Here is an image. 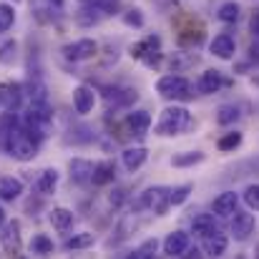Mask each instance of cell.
Returning a JSON list of instances; mask_svg holds the SVG:
<instances>
[{"mask_svg": "<svg viewBox=\"0 0 259 259\" xmlns=\"http://www.w3.org/2000/svg\"><path fill=\"white\" fill-rule=\"evenodd\" d=\"M3 149L15 159V161H30L35 159V151H38V144L33 141V136L23 128V126H13L3 141Z\"/></svg>", "mask_w": 259, "mask_h": 259, "instance_id": "obj_1", "label": "cell"}, {"mask_svg": "<svg viewBox=\"0 0 259 259\" xmlns=\"http://www.w3.org/2000/svg\"><path fill=\"white\" fill-rule=\"evenodd\" d=\"M189 121H191V116L184 106H169L161 111V118L156 123V134L159 136H176L189 126Z\"/></svg>", "mask_w": 259, "mask_h": 259, "instance_id": "obj_2", "label": "cell"}, {"mask_svg": "<svg viewBox=\"0 0 259 259\" xmlns=\"http://www.w3.org/2000/svg\"><path fill=\"white\" fill-rule=\"evenodd\" d=\"M156 91H159V96L174 98V101H186V98H191V83H189L184 76H174V73L159 78Z\"/></svg>", "mask_w": 259, "mask_h": 259, "instance_id": "obj_3", "label": "cell"}, {"mask_svg": "<svg viewBox=\"0 0 259 259\" xmlns=\"http://www.w3.org/2000/svg\"><path fill=\"white\" fill-rule=\"evenodd\" d=\"M141 204L144 206H149L154 214H164L166 209H169V189H164V186H154V189H146L144 191V196H141Z\"/></svg>", "mask_w": 259, "mask_h": 259, "instance_id": "obj_4", "label": "cell"}, {"mask_svg": "<svg viewBox=\"0 0 259 259\" xmlns=\"http://www.w3.org/2000/svg\"><path fill=\"white\" fill-rule=\"evenodd\" d=\"M96 51H98V46H96V40H91V38H81V40H76V43L63 46V56H66L68 61H88V58L96 56Z\"/></svg>", "mask_w": 259, "mask_h": 259, "instance_id": "obj_5", "label": "cell"}, {"mask_svg": "<svg viewBox=\"0 0 259 259\" xmlns=\"http://www.w3.org/2000/svg\"><path fill=\"white\" fill-rule=\"evenodd\" d=\"M254 227H257V222H254V214H249V211H234L232 234H234V239H237V242H244V239H249V234H254Z\"/></svg>", "mask_w": 259, "mask_h": 259, "instance_id": "obj_6", "label": "cell"}, {"mask_svg": "<svg viewBox=\"0 0 259 259\" xmlns=\"http://www.w3.org/2000/svg\"><path fill=\"white\" fill-rule=\"evenodd\" d=\"M23 98V86L20 83H3L0 86V111H15Z\"/></svg>", "mask_w": 259, "mask_h": 259, "instance_id": "obj_7", "label": "cell"}, {"mask_svg": "<svg viewBox=\"0 0 259 259\" xmlns=\"http://www.w3.org/2000/svg\"><path fill=\"white\" fill-rule=\"evenodd\" d=\"M0 244L8 254H15L20 249V224L18 222H8L3 224V232H0Z\"/></svg>", "mask_w": 259, "mask_h": 259, "instance_id": "obj_8", "label": "cell"}, {"mask_svg": "<svg viewBox=\"0 0 259 259\" xmlns=\"http://www.w3.org/2000/svg\"><path fill=\"white\" fill-rule=\"evenodd\" d=\"M227 244H229V239H227V234H222L219 229H214L211 234L204 237V252H206V257L209 259L222 257V254L227 252Z\"/></svg>", "mask_w": 259, "mask_h": 259, "instance_id": "obj_9", "label": "cell"}, {"mask_svg": "<svg viewBox=\"0 0 259 259\" xmlns=\"http://www.w3.org/2000/svg\"><path fill=\"white\" fill-rule=\"evenodd\" d=\"M189 249V234L186 232H171L166 239H164V254H169V257H184V252Z\"/></svg>", "mask_w": 259, "mask_h": 259, "instance_id": "obj_10", "label": "cell"}, {"mask_svg": "<svg viewBox=\"0 0 259 259\" xmlns=\"http://www.w3.org/2000/svg\"><path fill=\"white\" fill-rule=\"evenodd\" d=\"M93 106H96V93H93L91 86H78L73 91V108H76V113L86 116V113L93 111Z\"/></svg>", "mask_w": 259, "mask_h": 259, "instance_id": "obj_11", "label": "cell"}, {"mask_svg": "<svg viewBox=\"0 0 259 259\" xmlns=\"http://www.w3.org/2000/svg\"><path fill=\"white\" fill-rule=\"evenodd\" d=\"M209 51H211L217 58H222V61H229V58L234 56V51H237V43H234V38H232L229 33H222V35H217V38L211 40Z\"/></svg>", "mask_w": 259, "mask_h": 259, "instance_id": "obj_12", "label": "cell"}, {"mask_svg": "<svg viewBox=\"0 0 259 259\" xmlns=\"http://www.w3.org/2000/svg\"><path fill=\"white\" fill-rule=\"evenodd\" d=\"M146 159H149L146 146H128V149H123V154H121V161H123V166H126L128 171L141 169V166L146 164Z\"/></svg>", "mask_w": 259, "mask_h": 259, "instance_id": "obj_13", "label": "cell"}, {"mask_svg": "<svg viewBox=\"0 0 259 259\" xmlns=\"http://www.w3.org/2000/svg\"><path fill=\"white\" fill-rule=\"evenodd\" d=\"M126 123H128L134 136H146L149 128H151V113L149 111H134V113H128Z\"/></svg>", "mask_w": 259, "mask_h": 259, "instance_id": "obj_14", "label": "cell"}, {"mask_svg": "<svg viewBox=\"0 0 259 259\" xmlns=\"http://www.w3.org/2000/svg\"><path fill=\"white\" fill-rule=\"evenodd\" d=\"M237 204H239L237 194L234 191H224V194H219L214 199V214L217 217H232L237 211Z\"/></svg>", "mask_w": 259, "mask_h": 259, "instance_id": "obj_15", "label": "cell"}, {"mask_svg": "<svg viewBox=\"0 0 259 259\" xmlns=\"http://www.w3.org/2000/svg\"><path fill=\"white\" fill-rule=\"evenodd\" d=\"M113 179H116V166H113L111 161H98V164H93L91 181H93L96 186H106V184H111Z\"/></svg>", "mask_w": 259, "mask_h": 259, "instance_id": "obj_16", "label": "cell"}, {"mask_svg": "<svg viewBox=\"0 0 259 259\" xmlns=\"http://www.w3.org/2000/svg\"><path fill=\"white\" fill-rule=\"evenodd\" d=\"M51 224H53V229H58L61 234H66L73 227V211L66 209V206H56L51 211Z\"/></svg>", "mask_w": 259, "mask_h": 259, "instance_id": "obj_17", "label": "cell"}, {"mask_svg": "<svg viewBox=\"0 0 259 259\" xmlns=\"http://www.w3.org/2000/svg\"><path fill=\"white\" fill-rule=\"evenodd\" d=\"M23 194V181L13 179V176H3L0 179V199L3 201H15Z\"/></svg>", "mask_w": 259, "mask_h": 259, "instance_id": "obj_18", "label": "cell"}, {"mask_svg": "<svg viewBox=\"0 0 259 259\" xmlns=\"http://www.w3.org/2000/svg\"><path fill=\"white\" fill-rule=\"evenodd\" d=\"M103 15H106V13H103V8H101L98 3H96V5H86V8H81V10L76 13V23L83 25V28H91V25H96Z\"/></svg>", "mask_w": 259, "mask_h": 259, "instance_id": "obj_19", "label": "cell"}, {"mask_svg": "<svg viewBox=\"0 0 259 259\" xmlns=\"http://www.w3.org/2000/svg\"><path fill=\"white\" fill-rule=\"evenodd\" d=\"M224 86V76L219 73V71H206V73H201V78H199V93H217L219 88Z\"/></svg>", "mask_w": 259, "mask_h": 259, "instance_id": "obj_20", "label": "cell"}, {"mask_svg": "<svg viewBox=\"0 0 259 259\" xmlns=\"http://www.w3.org/2000/svg\"><path fill=\"white\" fill-rule=\"evenodd\" d=\"M56 186H58V171L56 169H46V171L38 176V181H35V191L38 194H53L56 191Z\"/></svg>", "mask_w": 259, "mask_h": 259, "instance_id": "obj_21", "label": "cell"}, {"mask_svg": "<svg viewBox=\"0 0 259 259\" xmlns=\"http://www.w3.org/2000/svg\"><path fill=\"white\" fill-rule=\"evenodd\" d=\"M91 171H93V164L86 159H73L71 161V179L76 184H86L91 181Z\"/></svg>", "mask_w": 259, "mask_h": 259, "instance_id": "obj_22", "label": "cell"}, {"mask_svg": "<svg viewBox=\"0 0 259 259\" xmlns=\"http://www.w3.org/2000/svg\"><path fill=\"white\" fill-rule=\"evenodd\" d=\"M214 229H217V224H214V217H211V214H199V217H194V222H191V232L199 234V237H206V234H211Z\"/></svg>", "mask_w": 259, "mask_h": 259, "instance_id": "obj_23", "label": "cell"}, {"mask_svg": "<svg viewBox=\"0 0 259 259\" xmlns=\"http://www.w3.org/2000/svg\"><path fill=\"white\" fill-rule=\"evenodd\" d=\"M159 43H161V40H159L156 35H149L146 40H141V43H136V46L131 48V56H134V58H144V56L159 51Z\"/></svg>", "mask_w": 259, "mask_h": 259, "instance_id": "obj_24", "label": "cell"}, {"mask_svg": "<svg viewBox=\"0 0 259 259\" xmlns=\"http://www.w3.org/2000/svg\"><path fill=\"white\" fill-rule=\"evenodd\" d=\"M199 161H204V154H201V151H184V154H176L171 159V164L176 169L194 166V164H199Z\"/></svg>", "mask_w": 259, "mask_h": 259, "instance_id": "obj_25", "label": "cell"}, {"mask_svg": "<svg viewBox=\"0 0 259 259\" xmlns=\"http://www.w3.org/2000/svg\"><path fill=\"white\" fill-rule=\"evenodd\" d=\"M237 118H239V108H237V106H232V103L219 106V111H217V123L229 126V123H234Z\"/></svg>", "mask_w": 259, "mask_h": 259, "instance_id": "obj_26", "label": "cell"}, {"mask_svg": "<svg viewBox=\"0 0 259 259\" xmlns=\"http://www.w3.org/2000/svg\"><path fill=\"white\" fill-rule=\"evenodd\" d=\"M239 10H242V8H239L237 3H224L217 15H219L222 23H237V20H239Z\"/></svg>", "mask_w": 259, "mask_h": 259, "instance_id": "obj_27", "label": "cell"}, {"mask_svg": "<svg viewBox=\"0 0 259 259\" xmlns=\"http://www.w3.org/2000/svg\"><path fill=\"white\" fill-rule=\"evenodd\" d=\"M13 23H15V8L8 3H0V33L10 30Z\"/></svg>", "mask_w": 259, "mask_h": 259, "instance_id": "obj_28", "label": "cell"}, {"mask_svg": "<svg viewBox=\"0 0 259 259\" xmlns=\"http://www.w3.org/2000/svg\"><path fill=\"white\" fill-rule=\"evenodd\" d=\"M30 247H33V254H40V257H46V254L53 252V242H51L46 234H35Z\"/></svg>", "mask_w": 259, "mask_h": 259, "instance_id": "obj_29", "label": "cell"}, {"mask_svg": "<svg viewBox=\"0 0 259 259\" xmlns=\"http://www.w3.org/2000/svg\"><path fill=\"white\" fill-rule=\"evenodd\" d=\"M239 144H242V134L239 131H232V134H224L217 146H219V151H234Z\"/></svg>", "mask_w": 259, "mask_h": 259, "instance_id": "obj_30", "label": "cell"}, {"mask_svg": "<svg viewBox=\"0 0 259 259\" xmlns=\"http://www.w3.org/2000/svg\"><path fill=\"white\" fill-rule=\"evenodd\" d=\"M93 244V234L91 232H83V234H76L71 239H66V249H86Z\"/></svg>", "mask_w": 259, "mask_h": 259, "instance_id": "obj_31", "label": "cell"}, {"mask_svg": "<svg viewBox=\"0 0 259 259\" xmlns=\"http://www.w3.org/2000/svg\"><path fill=\"white\" fill-rule=\"evenodd\" d=\"M15 53H18V43L15 40H5L0 46V63L3 66H10L15 61Z\"/></svg>", "mask_w": 259, "mask_h": 259, "instance_id": "obj_32", "label": "cell"}, {"mask_svg": "<svg viewBox=\"0 0 259 259\" xmlns=\"http://www.w3.org/2000/svg\"><path fill=\"white\" fill-rule=\"evenodd\" d=\"M154 252H156V239H149V242H144L134 254H128L126 259H154Z\"/></svg>", "mask_w": 259, "mask_h": 259, "instance_id": "obj_33", "label": "cell"}, {"mask_svg": "<svg viewBox=\"0 0 259 259\" xmlns=\"http://www.w3.org/2000/svg\"><path fill=\"white\" fill-rule=\"evenodd\" d=\"M113 96H108V101H113L116 106H128L131 101H136V91L126 88V91H111Z\"/></svg>", "mask_w": 259, "mask_h": 259, "instance_id": "obj_34", "label": "cell"}, {"mask_svg": "<svg viewBox=\"0 0 259 259\" xmlns=\"http://www.w3.org/2000/svg\"><path fill=\"white\" fill-rule=\"evenodd\" d=\"M15 126V116H13V111H5V113H0V149H3V141H5V136H8V131Z\"/></svg>", "mask_w": 259, "mask_h": 259, "instance_id": "obj_35", "label": "cell"}, {"mask_svg": "<svg viewBox=\"0 0 259 259\" xmlns=\"http://www.w3.org/2000/svg\"><path fill=\"white\" fill-rule=\"evenodd\" d=\"M189 191H191V186L189 184H184V186H176L169 191V201H171L174 206H179V204H184L186 201V196H189Z\"/></svg>", "mask_w": 259, "mask_h": 259, "instance_id": "obj_36", "label": "cell"}, {"mask_svg": "<svg viewBox=\"0 0 259 259\" xmlns=\"http://www.w3.org/2000/svg\"><path fill=\"white\" fill-rule=\"evenodd\" d=\"M244 204H247L249 209L259 211V184H252V186H247V191H244Z\"/></svg>", "mask_w": 259, "mask_h": 259, "instance_id": "obj_37", "label": "cell"}, {"mask_svg": "<svg viewBox=\"0 0 259 259\" xmlns=\"http://www.w3.org/2000/svg\"><path fill=\"white\" fill-rule=\"evenodd\" d=\"M123 20H126V25L144 28V15H141V10H139V8H134V10H126V13H123Z\"/></svg>", "mask_w": 259, "mask_h": 259, "instance_id": "obj_38", "label": "cell"}, {"mask_svg": "<svg viewBox=\"0 0 259 259\" xmlns=\"http://www.w3.org/2000/svg\"><path fill=\"white\" fill-rule=\"evenodd\" d=\"M191 63H194V58H191V56H186V58H181V53H174V58H171L174 71H184V68H189Z\"/></svg>", "mask_w": 259, "mask_h": 259, "instance_id": "obj_39", "label": "cell"}, {"mask_svg": "<svg viewBox=\"0 0 259 259\" xmlns=\"http://www.w3.org/2000/svg\"><path fill=\"white\" fill-rule=\"evenodd\" d=\"M51 3H53L56 8H63V3H66V0H51Z\"/></svg>", "mask_w": 259, "mask_h": 259, "instance_id": "obj_40", "label": "cell"}, {"mask_svg": "<svg viewBox=\"0 0 259 259\" xmlns=\"http://www.w3.org/2000/svg\"><path fill=\"white\" fill-rule=\"evenodd\" d=\"M83 5H96V3H101V0H81Z\"/></svg>", "mask_w": 259, "mask_h": 259, "instance_id": "obj_41", "label": "cell"}, {"mask_svg": "<svg viewBox=\"0 0 259 259\" xmlns=\"http://www.w3.org/2000/svg\"><path fill=\"white\" fill-rule=\"evenodd\" d=\"M3 224H5V211L0 209V227H3Z\"/></svg>", "mask_w": 259, "mask_h": 259, "instance_id": "obj_42", "label": "cell"}, {"mask_svg": "<svg viewBox=\"0 0 259 259\" xmlns=\"http://www.w3.org/2000/svg\"><path fill=\"white\" fill-rule=\"evenodd\" d=\"M13 259H28V257H13Z\"/></svg>", "mask_w": 259, "mask_h": 259, "instance_id": "obj_43", "label": "cell"}]
</instances>
